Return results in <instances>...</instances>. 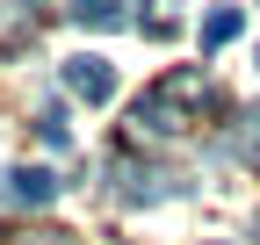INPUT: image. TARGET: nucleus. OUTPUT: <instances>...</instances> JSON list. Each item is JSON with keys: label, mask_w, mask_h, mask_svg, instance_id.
<instances>
[{"label": "nucleus", "mask_w": 260, "mask_h": 245, "mask_svg": "<svg viewBox=\"0 0 260 245\" xmlns=\"http://www.w3.org/2000/svg\"><path fill=\"white\" fill-rule=\"evenodd\" d=\"M65 180L51 166H8L0 173V209H51Z\"/></svg>", "instance_id": "1"}, {"label": "nucleus", "mask_w": 260, "mask_h": 245, "mask_svg": "<svg viewBox=\"0 0 260 245\" xmlns=\"http://www.w3.org/2000/svg\"><path fill=\"white\" fill-rule=\"evenodd\" d=\"M58 79L73 87V94H80L87 108L116 101V65H109V58H94V51H80V58H58Z\"/></svg>", "instance_id": "2"}, {"label": "nucleus", "mask_w": 260, "mask_h": 245, "mask_svg": "<svg viewBox=\"0 0 260 245\" xmlns=\"http://www.w3.org/2000/svg\"><path fill=\"white\" fill-rule=\"evenodd\" d=\"M109 195H123V202H159V195H167V173L130 166V159H109Z\"/></svg>", "instance_id": "3"}, {"label": "nucleus", "mask_w": 260, "mask_h": 245, "mask_svg": "<svg viewBox=\"0 0 260 245\" xmlns=\"http://www.w3.org/2000/svg\"><path fill=\"white\" fill-rule=\"evenodd\" d=\"M130 8H138V0H73L65 15H73L80 29H123V22H130Z\"/></svg>", "instance_id": "4"}, {"label": "nucleus", "mask_w": 260, "mask_h": 245, "mask_svg": "<svg viewBox=\"0 0 260 245\" xmlns=\"http://www.w3.org/2000/svg\"><path fill=\"white\" fill-rule=\"evenodd\" d=\"M239 29H246V15H239V8H210V15H203V51L239 44Z\"/></svg>", "instance_id": "5"}, {"label": "nucleus", "mask_w": 260, "mask_h": 245, "mask_svg": "<svg viewBox=\"0 0 260 245\" xmlns=\"http://www.w3.org/2000/svg\"><path fill=\"white\" fill-rule=\"evenodd\" d=\"M37 137H44L51 151H65V144H73V123H65V108H58V101H51V108L37 115Z\"/></svg>", "instance_id": "6"}, {"label": "nucleus", "mask_w": 260, "mask_h": 245, "mask_svg": "<svg viewBox=\"0 0 260 245\" xmlns=\"http://www.w3.org/2000/svg\"><path fill=\"white\" fill-rule=\"evenodd\" d=\"M253 123H260V108H253Z\"/></svg>", "instance_id": "7"}]
</instances>
